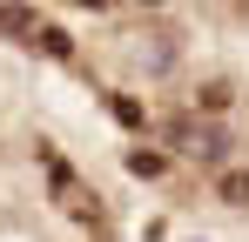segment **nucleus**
<instances>
[{
	"label": "nucleus",
	"instance_id": "f257e3e1",
	"mask_svg": "<svg viewBox=\"0 0 249 242\" xmlns=\"http://www.w3.org/2000/svg\"><path fill=\"white\" fill-rule=\"evenodd\" d=\"M168 135H175L189 155L215 161V168H222V161H229V148H236V135H229L222 121H189V115H182V121H168Z\"/></svg>",
	"mask_w": 249,
	"mask_h": 242
},
{
	"label": "nucleus",
	"instance_id": "f03ea898",
	"mask_svg": "<svg viewBox=\"0 0 249 242\" xmlns=\"http://www.w3.org/2000/svg\"><path fill=\"white\" fill-rule=\"evenodd\" d=\"M215 195L229 202V208H249V168H222L215 175Z\"/></svg>",
	"mask_w": 249,
	"mask_h": 242
},
{
	"label": "nucleus",
	"instance_id": "7ed1b4c3",
	"mask_svg": "<svg viewBox=\"0 0 249 242\" xmlns=\"http://www.w3.org/2000/svg\"><path fill=\"white\" fill-rule=\"evenodd\" d=\"M229 101H236V81H202V87H196V108H202V115H222Z\"/></svg>",
	"mask_w": 249,
	"mask_h": 242
},
{
	"label": "nucleus",
	"instance_id": "20e7f679",
	"mask_svg": "<svg viewBox=\"0 0 249 242\" xmlns=\"http://www.w3.org/2000/svg\"><path fill=\"white\" fill-rule=\"evenodd\" d=\"M34 47H41V54H54V61H68V54H74V40L61 34V27H47V20L34 27Z\"/></svg>",
	"mask_w": 249,
	"mask_h": 242
},
{
	"label": "nucleus",
	"instance_id": "39448f33",
	"mask_svg": "<svg viewBox=\"0 0 249 242\" xmlns=\"http://www.w3.org/2000/svg\"><path fill=\"white\" fill-rule=\"evenodd\" d=\"M61 202H68V215H74V222H101V202L88 195L81 182H74V189H68V195H61Z\"/></svg>",
	"mask_w": 249,
	"mask_h": 242
},
{
	"label": "nucleus",
	"instance_id": "423d86ee",
	"mask_svg": "<svg viewBox=\"0 0 249 242\" xmlns=\"http://www.w3.org/2000/svg\"><path fill=\"white\" fill-rule=\"evenodd\" d=\"M128 168H135L142 182H155V175H168V155H155V148H135V155H128Z\"/></svg>",
	"mask_w": 249,
	"mask_h": 242
},
{
	"label": "nucleus",
	"instance_id": "0eeeda50",
	"mask_svg": "<svg viewBox=\"0 0 249 242\" xmlns=\"http://www.w3.org/2000/svg\"><path fill=\"white\" fill-rule=\"evenodd\" d=\"M108 108H115V115H122L128 128H142V108H135V101H128V94H115V101H108Z\"/></svg>",
	"mask_w": 249,
	"mask_h": 242
}]
</instances>
